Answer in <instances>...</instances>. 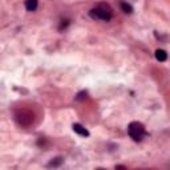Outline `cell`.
<instances>
[{"label": "cell", "mask_w": 170, "mask_h": 170, "mask_svg": "<svg viewBox=\"0 0 170 170\" xmlns=\"http://www.w3.org/2000/svg\"><path fill=\"white\" fill-rule=\"evenodd\" d=\"M127 133H129L130 138H133L134 141H141L145 136V127L141 122H137V121H133L130 122L129 126H127Z\"/></svg>", "instance_id": "cell-1"}, {"label": "cell", "mask_w": 170, "mask_h": 170, "mask_svg": "<svg viewBox=\"0 0 170 170\" xmlns=\"http://www.w3.org/2000/svg\"><path fill=\"white\" fill-rule=\"evenodd\" d=\"M89 16H91L92 19L109 21L112 19V12L106 11V8H93V10L89 11Z\"/></svg>", "instance_id": "cell-2"}, {"label": "cell", "mask_w": 170, "mask_h": 170, "mask_svg": "<svg viewBox=\"0 0 170 170\" xmlns=\"http://www.w3.org/2000/svg\"><path fill=\"white\" fill-rule=\"evenodd\" d=\"M16 121L21 126H29L33 122V113H31L29 110H20L16 113Z\"/></svg>", "instance_id": "cell-3"}, {"label": "cell", "mask_w": 170, "mask_h": 170, "mask_svg": "<svg viewBox=\"0 0 170 170\" xmlns=\"http://www.w3.org/2000/svg\"><path fill=\"white\" fill-rule=\"evenodd\" d=\"M72 129H73L75 133H77L81 137H89V132L85 129V127L81 124H73L72 125Z\"/></svg>", "instance_id": "cell-4"}, {"label": "cell", "mask_w": 170, "mask_h": 170, "mask_svg": "<svg viewBox=\"0 0 170 170\" xmlns=\"http://www.w3.org/2000/svg\"><path fill=\"white\" fill-rule=\"evenodd\" d=\"M156 59H157L158 61L164 63V61L168 60V53L165 52L164 49H157V51H156Z\"/></svg>", "instance_id": "cell-5"}, {"label": "cell", "mask_w": 170, "mask_h": 170, "mask_svg": "<svg viewBox=\"0 0 170 170\" xmlns=\"http://www.w3.org/2000/svg\"><path fill=\"white\" fill-rule=\"evenodd\" d=\"M64 162V158L63 157H56V158H53L52 161H49V164H48V168H59L60 165Z\"/></svg>", "instance_id": "cell-6"}, {"label": "cell", "mask_w": 170, "mask_h": 170, "mask_svg": "<svg viewBox=\"0 0 170 170\" xmlns=\"http://www.w3.org/2000/svg\"><path fill=\"white\" fill-rule=\"evenodd\" d=\"M25 8H27V11H35L37 8V2L36 0H28V2H25Z\"/></svg>", "instance_id": "cell-7"}, {"label": "cell", "mask_w": 170, "mask_h": 170, "mask_svg": "<svg viewBox=\"0 0 170 170\" xmlns=\"http://www.w3.org/2000/svg\"><path fill=\"white\" fill-rule=\"evenodd\" d=\"M120 6H121V10L124 11L125 14H132V12H133V7H132L130 4H127V3H124V2H122V3L120 4Z\"/></svg>", "instance_id": "cell-8"}, {"label": "cell", "mask_w": 170, "mask_h": 170, "mask_svg": "<svg viewBox=\"0 0 170 170\" xmlns=\"http://www.w3.org/2000/svg\"><path fill=\"white\" fill-rule=\"evenodd\" d=\"M68 25H69V20H68V19L67 20H63L61 24H60V27H59V29H60V31H63V29H65Z\"/></svg>", "instance_id": "cell-9"}, {"label": "cell", "mask_w": 170, "mask_h": 170, "mask_svg": "<svg viewBox=\"0 0 170 170\" xmlns=\"http://www.w3.org/2000/svg\"><path fill=\"white\" fill-rule=\"evenodd\" d=\"M87 95H88L87 92H80L76 99H77V100H84V99H87Z\"/></svg>", "instance_id": "cell-10"}, {"label": "cell", "mask_w": 170, "mask_h": 170, "mask_svg": "<svg viewBox=\"0 0 170 170\" xmlns=\"http://www.w3.org/2000/svg\"><path fill=\"white\" fill-rule=\"evenodd\" d=\"M116 169H117V170H126V168H125V166H121V165L116 166Z\"/></svg>", "instance_id": "cell-11"}, {"label": "cell", "mask_w": 170, "mask_h": 170, "mask_svg": "<svg viewBox=\"0 0 170 170\" xmlns=\"http://www.w3.org/2000/svg\"><path fill=\"white\" fill-rule=\"evenodd\" d=\"M97 170H105V169H97Z\"/></svg>", "instance_id": "cell-12"}]
</instances>
